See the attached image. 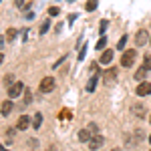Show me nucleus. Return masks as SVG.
Returning a JSON list of instances; mask_svg holds the SVG:
<instances>
[{"label":"nucleus","instance_id":"nucleus-1","mask_svg":"<svg viewBox=\"0 0 151 151\" xmlns=\"http://www.w3.org/2000/svg\"><path fill=\"white\" fill-rule=\"evenodd\" d=\"M95 135H99V127H97L95 123H89V125H87V127H85L81 133H79V139H81V141H87V143H89V141L93 139Z\"/></svg>","mask_w":151,"mask_h":151},{"label":"nucleus","instance_id":"nucleus-2","mask_svg":"<svg viewBox=\"0 0 151 151\" xmlns=\"http://www.w3.org/2000/svg\"><path fill=\"white\" fill-rule=\"evenodd\" d=\"M135 58H137V50H125L123 52V58H121V67H131L133 63H135Z\"/></svg>","mask_w":151,"mask_h":151},{"label":"nucleus","instance_id":"nucleus-3","mask_svg":"<svg viewBox=\"0 0 151 151\" xmlns=\"http://www.w3.org/2000/svg\"><path fill=\"white\" fill-rule=\"evenodd\" d=\"M24 91V85L20 81H16V83H12L10 87H8V97L10 99H16V97H20Z\"/></svg>","mask_w":151,"mask_h":151},{"label":"nucleus","instance_id":"nucleus-4","mask_svg":"<svg viewBox=\"0 0 151 151\" xmlns=\"http://www.w3.org/2000/svg\"><path fill=\"white\" fill-rule=\"evenodd\" d=\"M42 93H50L52 89H55V79L52 77H45L42 81H40V87H38Z\"/></svg>","mask_w":151,"mask_h":151},{"label":"nucleus","instance_id":"nucleus-5","mask_svg":"<svg viewBox=\"0 0 151 151\" xmlns=\"http://www.w3.org/2000/svg\"><path fill=\"white\" fill-rule=\"evenodd\" d=\"M147 40H151V38H149V32H147L145 28H143V30H139V32H137V36H135V45H137V47H143V45H147Z\"/></svg>","mask_w":151,"mask_h":151},{"label":"nucleus","instance_id":"nucleus-6","mask_svg":"<svg viewBox=\"0 0 151 151\" xmlns=\"http://www.w3.org/2000/svg\"><path fill=\"white\" fill-rule=\"evenodd\" d=\"M103 143H105V139L101 137V135H95L93 139L89 141V149H91V151H97V149H101V147H103Z\"/></svg>","mask_w":151,"mask_h":151},{"label":"nucleus","instance_id":"nucleus-7","mask_svg":"<svg viewBox=\"0 0 151 151\" xmlns=\"http://www.w3.org/2000/svg\"><path fill=\"white\" fill-rule=\"evenodd\" d=\"M115 79H117V69H115V67H111V69L105 73L103 81H105V85H113V83H115Z\"/></svg>","mask_w":151,"mask_h":151},{"label":"nucleus","instance_id":"nucleus-8","mask_svg":"<svg viewBox=\"0 0 151 151\" xmlns=\"http://www.w3.org/2000/svg\"><path fill=\"white\" fill-rule=\"evenodd\" d=\"M131 111H133V115H137L139 119H143V117L147 115V111H145V107H143L141 103H135L133 107H131Z\"/></svg>","mask_w":151,"mask_h":151},{"label":"nucleus","instance_id":"nucleus-9","mask_svg":"<svg viewBox=\"0 0 151 151\" xmlns=\"http://www.w3.org/2000/svg\"><path fill=\"white\" fill-rule=\"evenodd\" d=\"M135 93L139 95V97H145V95L151 93V83H141L139 87H137V91Z\"/></svg>","mask_w":151,"mask_h":151},{"label":"nucleus","instance_id":"nucleus-10","mask_svg":"<svg viewBox=\"0 0 151 151\" xmlns=\"http://www.w3.org/2000/svg\"><path fill=\"white\" fill-rule=\"evenodd\" d=\"M28 127H30V119L26 115H22L18 119V123H16V129H18V131H24V129H28Z\"/></svg>","mask_w":151,"mask_h":151},{"label":"nucleus","instance_id":"nucleus-11","mask_svg":"<svg viewBox=\"0 0 151 151\" xmlns=\"http://www.w3.org/2000/svg\"><path fill=\"white\" fill-rule=\"evenodd\" d=\"M111 58H113V50H111V48H107V50H103V55H101L99 60H101L103 65H109V63H111Z\"/></svg>","mask_w":151,"mask_h":151},{"label":"nucleus","instance_id":"nucleus-12","mask_svg":"<svg viewBox=\"0 0 151 151\" xmlns=\"http://www.w3.org/2000/svg\"><path fill=\"white\" fill-rule=\"evenodd\" d=\"M12 107H14V105H12V101H4V103H2V107H0V113H2L4 117H6V115H10Z\"/></svg>","mask_w":151,"mask_h":151},{"label":"nucleus","instance_id":"nucleus-13","mask_svg":"<svg viewBox=\"0 0 151 151\" xmlns=\"http://www.w3.org/2000/svg\"><path fill=\"white\" fill-rule=\"evenodd\" d=\"M145 77H147V69H145V67H141V69L135 70V79H137V81H143Z\"/></svg>","mask_w":151,"mask_h":151},{"label":"nucleus","instance_id":"nucleus-14","mask_svg":"<svg viewBox=\"0 0 151 151\" xmlns=\"http://www.w3.org/2000/svg\"><path fill=\"white\" fill-rule=\"evenodd\" d=\"M16 35H18V30H16V28H8L4 38H6V40H14V38H16Z\"/></svg>","mask_w":151,"mask_h":151},{"label":"nucleus","instance_id":"nucleus-15","mask_svg":"<svg viewBox=\"0 0 151 151\" xmlns=\"http://www.w3.org/2000/svg\"><path fill=\"white\" fill-rule=\"evenodd\" d=\"M97 81H99V75H95L93 79L87 83V91H89V93H91V91H95V85H97Z\"/></svg>","mask_w":151,"mask_h":151},{"label":"nucleus","instance_id":"nucleus-16","mask_svg":"<svg viewBox=\"0 0 151 151\" xmlns=\"http://www.w3.org/2000/svg\"><path fill=\"white\" fill-rule=\"evenodd\" d=\"M143 67L147 70H151V55H145V57H143Z\"/></svg>","mask_w":151,"mask_h":151},{"label":"nucleus","instance_id":"nucleus-17","mask_svg":"<svg viewBox=\"0 0 151 151\" xmlns=\"http://www.w3.org/2000/svg\"><path fill=\"white\" fill-rule=\"evenodd\" d=\"M89 12H93L95 8H97V0H87V6H85Z\"/></svg>","mask_w":151,"mask_h":151},{"label":"nucleus","instance_id":"nucleus-18","mask_svg":"<svg viewBox=\"0 0 151 151\" xmlns=\"http://www.w3.org/2000/svg\"><path fill=\"white\" fill-rule=\"evenodd\" d=\"M105 47H107V38L101 36V38H99V42H97V50H103Z\"/></svg>","mask_w":151,"mask_h":151},{"label":"nucleus","instance_id":"nucleus-19","mask_svg":"<svg viewBox=\"0 0 151 151\" xmlns=\"http://www.w3.org/2000/svg\"><path fill=\"white\" fill-rule=\"evenodd\" d=\"M12 83H16V81H14V75H6V77H4V85L10 87Z\"/></svg>","mask_w":151,"mask_h":151},{"label":"nucleus","instance_id":"nucleus-20","mask_svg":"<svg viewBox=\"0 0 151 151\" xmlns=\"http://www.w3.org/2000/svg\"><path fill=\"white\" fill-rule=\"evenodd\" d=\"M40 121H42V115H40V113H36V115H35V123H32V125H35V129L40 127Z\"/></svg>","mask_w":151,"mask_h":151},{"label":"nucleus","instance_id":"nucleus-21","mask_svg":"<svg viewBox=\"0 0 151 151\" xmlns=\"http://www.w3.org/2000/svg\"><path fill=\"white\" fill-rule=\"evenodd\" d=\"M125 42H127V36H121V40L117 42V48L121 50V48H125Z\"/></svg>","mask_w":151,"mask_h":151},{"label":"nucleus","instance_id":"nucleus-22","mask_svg":"<svg viewBox=\"0 0 151 151\" xmlns=\"http://www.w3.org/2000/svg\"><path fill=\"white\" fill-rule=\"evenodd\" d=\"M48 14H50V16H57V14H58V8H57V6H52V8L48 10Z\"/></svg>","mask_w":151,"mask_h":151},{"label":"nucleus","instance_id":"nucleus-23","mask_svg":"<svg viewBox=\"0 0 151 151\" xmlns=\"http://www.w3.org/2000/svg\"><path fill=\"white\" fill-rule=\"evenodd\" d=\"M47 28H48V22H45V24H42V26H40V32L45 35V32H47Z\"/></svg>","mask_w":151,"mask_h":151},{"label":"nucleus","instance_id":"nucleus-24","mask_svg":"<svg viewBox=\"0 0 151 151\" xmlns=\"http://www.w3.org/2000/svg\"><path fill=\"white\" fill-rule=\"evenodd\" d=\"M24 2H26V0H16V6L20 8V6H24Z\"/></svg>","mask_w":151,"mask_h":151},{"label":"nucleus","instance_id":"nucleus-25","mask_svg":"<svg viewBox=\"0 0 151 151\" xmlns=\"http://www.w3.org/2000/svg\"><path fill=\"white\" fill-rule=\"evenodd\" d=\"M2 60H4V55H2V52H0V65H2Z\"/></svg>","mask_w":151,"mask_h":151},{"label":"nucleus","instance_id":"nucleus-26","mask_svg":"<svg viewBox=\"0 0 151 151\" xmlns=\"http://www.w3.org/2000/svg\"><path fill=\"white\" fill-rule=\"evenodd\" d=\"M147 139H149V143H151V135H149V137H147Z\"/></svg>","mask_w":151,"mask_h":151},{"label":"nucleus","instance_id":"nucleus-27","mask_svg":"<svg viewBox=\"0 0 151 151\" xmlns=\"http://www.w3.org/2000/svg\"><path fill=\"white\" fill-rule=\"evenodd\" d=\"M111 151H121V149H111Z\"/></svg>","mask_w":151,"mask_h":151},{"label":"nucleus","instance_id":"nucleus-28","mask_svg":"<svg viewBox=\"0 0 151 151\" xmlns=\"http://www.w3.org/2000/svg\"><path fill=\"white\" fill-rule=\"evenodd\" d=\"M149 123H151V115H149Z\"/></svg>","mask_w":151,"mask_h":151},{"label":"nucleus","instance_id":"nucleus-29","mask_svg":"<svg viewBox=\"0 0 151 151\" xmlns=\"http://www.w3.org/2000/svg\"><path fill=\"white\" fill-rule=\"evenodd\" d=\"M149 42H151V40H149Z\"/></svg>","mask_w":151,"mask_h":151}]
</instances>
